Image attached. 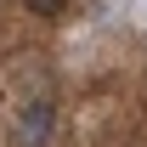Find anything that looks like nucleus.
<instances>
[{
    "label": "nucleus",
    "instance_id": "1",
    "mask_svg": "<svg viewBox=\"0 0 147 147\" xmlns=\"http://www.w3.org/2000/svg\"><path fill=\"white\" fill-rule=\"evenodd\" d=\"M57 130V108L51 96H40V102H23L17 108V125H11V147H45Z\"/></svg>",
    "mask_w": 147,
    "mask_h": 147
},
{
    "label": "nucleus",
    "instance_id": "2",
    "mask_svg": "<svg viewBox=\"0 0 147 147\" xmlns=\"http://www.w3.org/2000/svg\"><path fill=\"white\" fill-rule=\"evenodd\" d=\"M23 6H28L34 17H62V11H68V0H23Z\"/></svg>",
    "mask_w": 147,
    "mask_h": 147
}]
</instances>
